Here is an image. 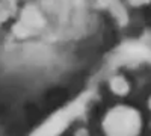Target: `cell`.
I'll return each instance as SVG.
<instances>
[{"instance_id": "obj_1", "label": "cell", "mask_w": 151, "mask_h": 136, "mask_svg": "<svg viewBox=\"0 0 151 136\" xmlns=\"http://www.w3.org/2000/svg\"><path fill=\"white\" fill-rule=\"evenodd\" d=\"M142 129L139 110L130 106H115L107 110L103 118L106 136H137Z\"/></svg>"}, {"instance_id": "obj_2", "label": "cell", "mask_w": 151, "mask_h": 136, "mask_svg": "<svg viewBox=\"0 0 151 136\" xmlns=\"http://www.w3.org/2000/svg\"><path fill=\"white\" fill-rule=\"evenodd\" d=\"M109 86H110V91L118 95V97H125L130 92V83L127 82L124 76H113L109 80Z\"/></svg>"}, {"instance_id": "obj_3", "label": "cell", "mask_w": 151, "mask_h": 136, "mask_svg": "<svg viewBox=\"0 0 151 136\" xmlns=\"http://www.w3.org/2000/svg\"><path fill=\"white\" fill-rule=\"evenodd\" d=\"M129 2L133 5V6H141V5H145V3H150L151 0H129Z\"/></svg>"}, {"instance_id": "obj_4", "label": "cell", "mask_w": 151, "mask_h": 136, "mask_svg": "<svg viewBox=\"0 0 151 136\" xmlns=\"http://www.w3.org/2000/svg\"><path fill=\"white\" fill-rule=\"evenodd\" d=\"M76 136H89V133H88L86 129H80L77 133H76Z\"/></svg>"}, {"instance_id": "obj_5", "label": "cell", "mask_w": 151, "mask_h": 136, "mask_svg": "<svg viewBox=\"0 0 151 136\" xmlns=\"http://www.w3.org/2000/svg\"><path fill=\"white\" fill-rule=\"evenodd\" d=\"M148 107H150V110H151V97H150V100H148Z\"/></svg>"}]
</instances>
